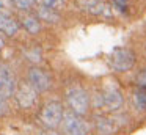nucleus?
Returning <instances> with one entry per match:
<instances>
[{"mask_svg":"<svg viewBox=\"0 0 146 135\" xmlns=\"http://www.w3.org/2000/svg\"><path fill=\"white\" fill-rule=\"evenodd\" d=\"M3 44H5V41H3V36H2V35H0V49H2V47H3Z\"/></svg>","mask_w":146,"mask_h":135,"instance_id":"nucleus-22","label":"nucleus"},{"mask_svg":"<svg viewBox=\"0 0 146 135\" xmlns=\"http://www.w3.org/2000/svg\"><path fill=\"white\" fill-rule=\"evenodd\" d=\"M110 63H111L115 71H119V72L129 71L133 66V63H135V55H133V52L130 49L118 47V49H115L113 52H111Z\"/></svg>","mask_w":146,"mask_h":135,"instance_id":"nucleus-3","label":"nucleus"},{"mask_svg":"<svg viewBox=\"0 0 146 135\" xmlns=\"http://www.w3.org/2000/svg\"><path fill=\"white\" fill-rule=\"evenodd\" d=\"M133 105L135 108L141 110V112H146V88L138 86L135 91H133Z\"/></svg>","mask_w":146,"mask_h":135,"instance_id":"nucleus-12","label":"nucleus"},{"mask_svg":"<svg viewBox=\"0 0 146 135\" xmlns=\"http://www.w3.org/2000/svg\"><path fill=\"white\" fill-rule=\"evenodd\" d=\"M63 116H64L63 107H61L60 102H55V100L47 102L39 112V119L47 129L58 127L63 121Z\"/></svg>","mask_w":146,"mask_h":135,"instance_id":"nucleus-1","label":"nucleus"},{"mask_svg":"<svg viewBox=\"0 0 146 135\" xmlns=\"http://www.w3.org/2000/svg\"><path fill=\"white\" fill-rule=\"evenodd\" d=\"M13 2L16 3V6L21 9H29L33 6V0H13Z\"/></svg>","mask_w":146,"mask_h":135,"instance_id":"nucleus-16","label":"nucleus"},{"mask_svg":"<svg viewBox=\"0 0 146 135\" xmlns=\"http://www.w3.org/2000/svg\"><path fill=\"white\" fill-rule=\"evenodd\" d=\"M24 27H25L27 31H30V33H38L39 31V21L38 17H35V16H25L24 17Z\"/></svg>","mask_w":146,"mask_h":135,"instance_id":"nucleus-14","label":"nucleus"},{"mask_svg":"<svg viewBox=\"0 0 146 135\" xmlns=\"http://www.w3.org/2000/svg\"><path fill=\"white\" fill-rule=\"evenodd\" d=\"M63 129L66 135H86L90 130L86 121L74 112H66L63 116Z\"/></svg>","mask_w":146,"mask_h":135,"instance_id":"nucleus-4","label":"nucleus"},{"mask_svg":"<svg viewBox=\"0 0 146 135\" xmlns=\"http://www.w3.org/2000/svg\"><path fill=\"white\" fill-rule=\"evenodd\" d=\"M137 83H138L140 86L146 88V69H143V71L138 74V77H137Z\"/></svg>","mask_w":146,"mask_h":135,"instance_id":"nucleus-17","label":"nucleus"},{"mask_svg":"<svg viewBox=\"0 0 146 135\" xmlns=\"http://www.w3.org/2000/svg\"><path fill=\"white\" fill-rule=\"evenodd\" d=\"M16 93V80L14 75L7 66H0V96L10 97Z\"/></svg>","mask_w":146,"mask_h":135,"instance_id":"nucleus-7","label":"nucleus"},{"mask_svg":"<svg viewBox=\"0 0 146 135\" xmlns=\"http://www.w3.org/2000/svg\"><path fill=\"white\" fill-rule=\"evenodd\" d=\"M41 2L52 9H60V8H63V5H64V0H41Z\"/></svg>","mask_w":146,"mask_h":135,"instance_id":"nucleus-15","label":"nucleus"},{"mask_svg":"<svg viewBox=\"0 0 146 135\" xmlns=\"http://www.w3.org/2000/svg\"><path fill=\"white\" fill-rule=\"evenodd\" d=\"M38 14L42 21H47V22H57L58 21V14L55 13V9L49 8V6H46V5L39 6Z\"/></svg>","mask_w":146,"mask_h":135,"instance_id":"nucleus-13","label":"nucleus"},{"mask_svg":"<svg viewBox=\"0 0 146 135\" xmlns=\"http://www.w3.org/2000/svg\"><path fill=\"white\" fill-rule=\"evenodd\" d=\"M80 2L88 11L94 13V14H104L108 11V6L102 0H80Z\"/></svg>","mask_w":146,"mask_h":135,"instance_id":"nucleus-11","label":"nucleus"},{"mask_svg":"<svg viewBox=\"0 0 146 135\" xmlns=\"http://www.w3.org/2000/svg\"><path fill=\"white\" fill-rule=\"evenodd\" d=\"M29 83L36 91H46L49 88V85H50V78H49V75L44 71H41L38 68H33L29 72Z\"/></svg>","mask_w":146,"mask_h":135,"instance_id":"nucleus-8","label":"nucleus"},{"mask_svg":"<svg viewBox=\"0 0 146 135\" xmlns=\"http://www.w3.org/2000/svg\"><path fill=\"white\" fill-rule=\"evenodd\" d=\"M46 135H60V134H57V132H54V130H49V132H46Z\"/></svg>","mask_w":146,"mask_h":135,"instance_id":"nucleus-23","label":"nucleus"},{"mask_svg":"<svg viewBox=\"0 0 146 135\" xmlns=\"http://www.w3.org/2000/svg\"><path fill=\"white\" fill-rule=\"evenodd\" d=\"M96 129H98L99 135H111L115 130V124L111 119L105 118V116H98L96 118Z\"/></svg>","mask_w":146,"mask_h":135,"instance_id":"nucleus-10","label":"nucleus"},{"mask_svg":"<svg viewBox=\"0 0 146 135\" xmlns=\"http://www.w3.org/2000/svg\"><path fill=\"white\" fill-rule=\"evenodd\" d=\"M14 96H16L19 107H22V108H30L36 102V90L30 83H22L16 90Z\"/></svg>","mask_w":146,"mask_h":135,"instance_id":"nucleus-6","label":"nucleus"},{"mask_svg":"<svg viewBox=\"0 0 146 135\" xmlns=\"http://www.w3.org/2000/svg\"><path fill=\"white\" fill-rule=\"evenodd\" d=\"M27 55L30 57V60H32V61H39V60H41V55H39L38 49H35L33 52H27Z\"/></svg>","mask_w":146,"mask_h":135,"instance_id":"nucleus-20","label":"nucleus"},{"mask_svg":"<svg viewBox=\"0 0 146 135\" xmlns=\"http://www.w3.org/2000/svg\"><path fill=\"white\" fill-rule=\"evenodd\" d=\"M99 97H101V105L110 112H115L123 105V94L115 85H107Z\"/></svg>","mask_w":146,"mask_h":135,"instance_id":"nucleus-5","label":"nucleus"},{"mask_svg":"<svg viewBox=\"0 0 146 135\" xmlns=\"http://www.w3.org/2000/svg\"><path fill=\"white\" fill-rule=\"evenodd\" d=\"M66 99L68 104L71 107V112H74L76 115H85L88 112V105H90V99H88V94L83 88L79 86H72L68 90L66 93Z\"/></svg>","mask_w":146,"mask_h":135,"instance_id":"nucleus-2","label":"nucleus"},{"mask_svg":"<svg viewBox=\"0 0 146 135\" xmlns=\"http://www.w3.org/2000/svg\"><path fill=\"white\" fill-rule=\"evenodd\" d=\"M115 2V6H116L118 9H121V11H124V8L127 6V3L130 2V0H113Z\"/></svg>","mask_w":146,"mask_h":135,"instance_id":"nucleus-19","label":"nucleus"},{"mask_svg":"<svg viewBox=\"0 0 146 135\" xmlns=\"http://www.w3.org/2000/svg\"><path fill=\"white\" fill-rule=\"evenodd\" d=\"M10 0H0V13H8Z\"/></svg>","mask_w":146,"mask_h":135,"instance_id":"nucleus-21","label":"nucleus"},{"mask_svg":"<svg viewBox=\"0 0 146 135\" xmlns=\"http://www.w3.org/2000/svg\"><path fill=\"white\" fill-rule=\"evenodd\" d=\"M0 31L7 35L17 33V22L13 16H10V13H0Z\"/></svg>","mask_w":146,"mask_h":135,"instance_id":"nucleus-9","label":"nucleus"},{"mask_svg":"<svg viewBox=\"0 0 146 135\" xmlns=\"http://www.w3.org/2000/svg\"><path fill=\"white\" fill-rule=\"evenodd\" d=\"M7 112H8V104H7V99L0 96V116L5 115Z\"/></svg>","mask_w":146,"mask_h":135,"instance_id":"nucleus-18","label":"nucleus"}]
</instances>
